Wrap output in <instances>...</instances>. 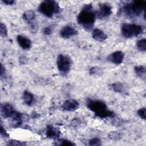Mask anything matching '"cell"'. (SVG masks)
Masks as SVG:
<instances>
[{"label": "cell", "mask_w": 146, "mask_h": 146, "mask_svg": "<svg viewBox=\"0 0 146 146\" xmlns=\"http://www.w3.org/2000/svg\"><path fill=\"white\" fill-rule=\"evenodd\" d=\"M57 67L62 73H66L69 71L72 64L70 58L64 54H59L57 58Z\"/></svg>", "instance_id": "cell-6"}, {"label": "cell", "mask_w": 146, "mask_h": 146, "mask_svg": "<svg viewBox=\"0 0 146 146\" xmlns=\"http://www.w3.org/2000/svg\"><path fill=\"white\" fill-rule=\"evenodd\" d=\"M0 34L2 36H6L7 35V30L6 27L3 23H1Z\"/></svg>", "instance_id": "cell-23"}, {"label": "cell", "mask_w": 146, "mask_h": 146, "mask_svg": "<svg viewBox=\"0 0 146 146\" xmlns=\"http://www.w3.org/2000/svg\"><path fill=\"white\" fill-rule=\"evenodd\" d=\"M121 31L123 36L127 38H131L142 34L143 29L142 26L138 25L124 23L121 26Z\"/></svg>", "instance_id": "cell-5"}, {"label": "cell", "mask_w": 146, "mask_h": 146, "mask_svg": "<svg viewBox=\"0 0 146 146\" xmlns=\"http://www.w3.org/2000/svg\"><path fill=\"white\" fill-rule=\"evenodd\" d=\"M9 145H25L26 144L25 143L19 141H16V140H11L10 142H9Z\"/></svg>", "instance_id": "cell-27"}, {"label": "cell", "mask_w": 146, "mask_h": 146, "mask_svg": "<svg viewBox=\"0 0 146 146\" xmlns=\"http://www.w3.org/2000/svg\"><path fill=\"white\" fill-rule=\"evenodd\" d=\"M145 9L143 1H133L124 5L122 9L124 15L128 18H134L141 15Z\"/></svg>", "instance_id": "cell-3"}, {"label": "cell", "mask_w": 146, "mask_h": 146, "mask_svg": "<svg viewBox=\"0 0 146 146\" xmlns=\"http://www.w3.org/2000/svg\"><path fill=\"white\" fill-rule=\"evenodd\" d=\"M17 40L19 46L25 50L29 49L31 46V40L27 37L23 35H18Z\"/></svg>", "instance_id": "cell-12"}, {"label": "cell", "mask_w": 146, "mask_h": 146, "mask_svg": "<svg viewBox=\"0 0 146 146\" xmlns=\"http://www.w3.org/2000/svg\"><path fill=\"white\" fill-rule=\"evenodd\" d=\"M96 14L91 5H86L77 17L78 23L87 30H91L94 25Z\"/></svg>", "instance_id": "cell-1"}, {"label": "cell", "mask_w": 146, "mask_h": 146, "mask_svg": "<svg viewBox=\"0 0 146 146\" xmlns=\"http://www.w3.org/2000/svg\"><path fill=\"white\" fill-rule=\"evenodd\" d=\"M58 143V144H57L56 145H74V144L73 143H72L71 141L66 140V139H60L58 140V141H56Z\"/></svg>", "instance_id": "cell-21"}, {"label": "cell", "mask_w": 146, "mask_h": 146, "mask_svg": "<svg viewBox=\"0 0 146 146\" xmlns=\"http://www.w3.org/2000/svg\"><path fill=\"white\" fill-rule=\"evenodd\" d=\"M5 72V68H3V66L2 64H1V76H2L3 74H4Z\"/></svg>", "instance_id": "cell-32"}, {"label": "cell", "mask_w": 146, "mask_h": 146, "mask_svg": "<svg viewBox=\"0 0 146 146\" xmlns=\"http://www.w3.org/2000/svg\"><path fill=\"white\" fill-rule=\"evenodd\" d=\"M107 59L114 64H120L124 59V54L121 51H116L110 54Z\"/></svg>", "instance_id": "cell-10"}, {"label": "cell", "mask_w": 146, "mask_h": 146, "mask_svg": "<svg viewBox=\"0 0 146 146\" xmlns=\"http://www.w3.org/2000/svg\"><path fill=\"white\" fill-rule=\"evenodd\" d=\"M93 38L99 42H103L107 38V35L101 30L95 29L93 30L92 34Z\"/></svg>", "instance_id": "cell-14"}, {"label": "cell", "mask_w": 146, "mask_h": 146, "mask_svg": "<svg viewBox=\"0 0 146 146\" xmlns=\"http://www.w3.org/2000/svg\"><path fill=\"white\" fill-rule=\"evenodd\" d=\"M11 118H12L13 125L14 127H18L22 123V121L23 119V115L18 112L15 111V113L12 116Z\"/></svg>", "instance_id": "cell-16"}, {"label": "cell", "mask_w": 146, "mask_h": 146, "mask_svg": "<svg viewBox=\"0 0 146 146\" xmlns=\"http://www.w3.org/2000/svg\"><path fill=\"white\" fill-rule=\"evenodd\" d=\"M109 137L113 140H117L120 138V135L119 132H112L109 134Z\"/></svg>", "instance_id": "cell-24"}, {"label": "cell", "mask_w": 146, "mask_h": 146, "mask_svg": "<svg viewBox=\"0 0 146 146\" xmlns=\"http://www.w3.org/2000/svg\"><path fill=\"white\" fill-rule=\"evenodd\" d=\"M97 14L99 18H104L109 17L112 14L111 6L108 3L100 4Z\"/></svg>", "instance_id": "cell-7"}, {"label": "cell", "mask_w": 146, "mask_h": 146, "mask_svg": "<svg viewBox=\"0 0 146 146\" xmlns=\"http://www.w3.org/2000/svg\"><path fill=\"white\" fill-rule=\"evenodd\" d=\"M90 74H100V73L101 72V69L100 68L98 67H92L90 69Z\"/></svg>", "instance_id": "cell-26"}, {"label": "cell", "mask_w": 146, "mask_h": 146, "mask_svg": "<svg viewBox=\"0 0 146 146\" xmlns=\"http://www.w3.org/2000/svg\"><path fill=\"white\" fill-rule=\"evenodd\" d=\"M35 16V13L33 10H28L23 13V18L27 22H31L34 19Z\"/></svg>", "instance_id": "cell-17"}, {"label": "cell", "mask_w": 146, "mask_h": 146, "mask_svg": "<svg viewBox=\"0 0 146 146\" xmlns=\"http://www.w3.org/2000/svg\"><path fill=\"white\" fill-rule=\"evenodd\" d=\"M15 112L14 107L10 103H5L1 106V113L5 118L11 117Z\"/></svg>", "instance_id": "cell-8"}, {"label": "cell", "mask_w": 146, "mask_h": 146, "mask_svg": "<svg viewBox=\"0 0 146 146\" xmlns=\"http://www.w3.org/2000/svg\"><path fill=\"white\" fill-rule=\"evenodd\" d=\"M87 106L90 110L95 112L96 116L100 118L104 119L115 116V113L108 110L106 104L101 100L90 99L87 101Z\"/></svg>", "instance_id": "cell-2"}, {"label": "cell", "mask_w": 146, "mask_h": 146, "mask_svg": "<svg viewBox=\"0 0 146 146\" xmlns=\"http://www.w3.org/2000/svg\"><path fill=\"white\" fill-rule=\"evenodd\" d=\"M23 99L25 103L28 106H31L34 102V96L29 91H25L23 94Z\"/></svg>", "instance_id": "cell-15"}, {"label": "cell", "mask_w": 146, "mask_h": 146, "mask_svg": "<svg viewBox=\"0 0 146 146\" xmlns=\"http://www.w3.org/2000/svg\"><path fill=\"white\" fill-rule=\"evenodd\" d=\"M59 10L58 4L54 1H44L39 6V12L48 18H51L54 14L58 13Z\"/></svg>", "instance_id": "cell-4"}, {"label": "cell", "mask_w": 146, "mask_h": 146, "mask_svg": "<svg viewBox=\"0 0 146 146\" xmlns=\"http://www.w3.org/2000/svg\"><path fill=\"white\" fill-rule=\"evenodd\" d=\"M52 28L51 26H47L43 29V33L45 35H50L52 33Z\"/></svg>", "instance_id": "cell-28"}, {"label": "cell", "mask_w": 146, "mask_h": 146, "mask_svg": "<svg viewBox=\"0 0 146 146\" xmlns=\"http://www.w3.org/2000/svg\"><path fill=\"white\" fill-rule=\"evenodd\" d=\"M134 71L135 74L140 78H145V69L142 66H136L134 68Z\"/></svg>", "instance_id": "cell-18"}, {"label": "cell", "mask_w": 146, "mask_h": 146, "mask_svg": "<svg viewBox=\"0 0 146 146\" xmlns=\"http://www.w3.org/2000/svg\"><path fill=\"white\" fill-rule=\"evenodd\" d=\"M78 31L72 27L70 26H66L63 27L60 31V35L63 38H70L73 36L76 35Z\"/></svg>", "instance_id": "cell-9"}, {"label": "cell", "mask_w": 146, "mask_h": 146, "mask_svg": "<svg viewBox=\"0 0 146 146\" xmlns=\"http://www.w3.org/2000/svg\"><path fill=\"white\" fill-rule=\"evenodd\" d=\"M90 145H100L101 144V140L97 137H94L89 140Z\"/></svg>", "instance_id": "cell-22"}, {"label": "cell", "mask_w": 146, "mask_h": 146, "mask_svg": "<svg viewBox=\"0 0 146 146\" xmlns=\"http://www.w3.org/2000/svg\"><path fill=\"white\" fill-rule=\"evenodd\" d=\"M137 115L143 119H145V108H141L139 109L137 112Z\"/></svg>", "instance_id": "cell-25"}, {"label": "cell", "mask_w": 146, "mask_h": 146, "mask_svg": "<svg viewBox=\"0 0 146 146\" xmlns=\"http://www.w3.org/2000/svg\"><path fill=\"white\" fill-rule=\"evenodd\" d=\"M1 135L4 137H6L8 136V134L6 132L5 129L3 128V127H2V125H1Z\"/></svg>", "instance_id": "cell-30"}, {"label": "cell", "mask_w": 146, "mask_h": 146, "mask_svg": "<svg viewBox=\"0 0 146 146\" xmlns=\"http://www.w3.org/2000/svg\"><path fill=\"white\" fill-rule=\"evenodd\" d=\"M2 2L6 4V5H11L13 4L14 3V1H12V0H5V1H2Z\"/></svg>", "instance_id": "cell-31"}, {"label": "cell", "mask_w": 146, "mask_h": 146, "mask_svg": "<svg viewBox=\"0 0 146 146\" xmlns=\"http://www.w3.org/2000/svg\"><path fill=\"white\" fill-rule=\"evenodd\" d=\"M30 30L31 31H33V32H36L37 31V30H38V26L36 23H31L30 25Z\"/></svg>", "instance_id": "cell-29"}, {"label": "cell", "mask_w": 146, "mask_h": 146, "mask_svg": "<svg viewBox=\"0 0 146 146\" xmlns=\"http://www.w3.org/2000/svg\"><path fill=\"white\" fill-rule=\"evenodd\" d=\"M46 135L48 138L56 139L59 137L60 132L57 128L51 125H48L46 128Z\"/></svg>", "instance_id": "cell-13"}, {"label": "cell", "mask_w": 146, "mask_h": 146, "mask_svg": "<svg viewBox=\"0 0 146 146\" xmlns=\"http://www.w3.org/2000/svg\"><path fill=\"white\" fill-rule=\"evenodd\" d=\"M112 88L114 91L116 92H122L124 91V86L123 85L120 83V82H117L112 84Z\"/></svg>", "instance_id": "cell-20"}, {"label": "cell", "mask_w": 146, "mask_h": 146, "mask_svg": "<svg viewBox=\"0 0 146 146\" xmlns=\"http://www.w3.org/2000/svg\"><path fill=\"white\" fill-rule=\"evenodd\" d=\"M136 46L137 48L141 51H145L146 50V41L145 39H141L139 40L136 43Z\"/></svg>", "instance_id": "cell-19"}, {"label": "cell", "mask_w": 146, "mask_h": 146, "mask_svg": "<svg viewBox=\"0 0 146 146\" xmlns=\"http://www.w3.org/2000/svg\"><path fill=\"white\" fill-rule=\"evenodd\" d=\"M79 107V103L74 99L66 100L62 106V110L66 111H74Z\"/></svg>", "instance_id": "cell-11"}]
</instances>
